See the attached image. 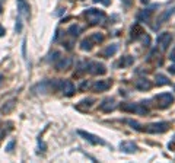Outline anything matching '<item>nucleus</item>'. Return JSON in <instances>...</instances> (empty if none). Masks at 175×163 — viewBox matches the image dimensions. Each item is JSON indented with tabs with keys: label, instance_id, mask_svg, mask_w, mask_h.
Wrapping results in <instances>:
<instances>
[{
	"label": "nucleus",
	"instance_id": "f257e3e1",
	"mask_svg": "<svg viewBox=\"0 0 175 163\" xmlns=\"http://www.w3.org/2000/svg\"><path fill=\"white\" fill-rule=\"evenodd\" d=\"M85 16L92 25H96V23L105 21V13H104V10H99V9H88Z\"/></svg>",
	"mask_w": 175,
	"mask_h": 163
},
{
	"label": "nucleus",
	"instance_id": "f03ea898",
	"mask_svg": "<svg viewBox=\"0 0 175 163\" xmlns=\"http://www.w3.org/2000/svg\"><path fill=\"white\" fill-rule=\"evenodd\" d=\"M55 90L63 92L66 96H72L75 93V86H73V83L70 80H61V79H58V80H55Z\"/></svg>",
	"mask_w": 175,
	"mask_h": 163
},
{
	"label": "nucleus",
	"instance_id": "7ed1b4c3",
	"mask_svg": "<svg viewBox=\"0 0 175 163\" xmlns=\"http://www.w3.org/2000/svg\"><path fill=\"white\" fill-rule=\"evenodd\" d=\"M155 101L158 102L159 108H168L174 102V95L172 93H168V92H164V93L156 95L155 96Z\"/></svg>",
	"mask_w": 175,
	"mask_h": 163
},
{
	"label": "nucleus",
	"instance_id": "20e7f679",
	"mask_svg": "<svg viewBox=\"0 0 175 163\" xmlns=\"http://www.w3.org/2000/svg\"><path fill=\"white\" fill-rule=\"evenodd\" d=\"M168 130H169V122H153V124L147 125V128H146V131L152 133V134H162Z\"/></svg>",
	"mask_w": 175,
	"mask_h": 163
},
{
	"label": "nucleus",
	"instance_id": "39448f33",
	"mask_svg": "<svg viewBox=\"0 0 175 163\" xmlns=\"http://www.w3.org/2000/svg\"><path fill=\"white\" fill-rule=\"evenodd\" d=\"M171 42H172V35H171L169 32H164V34H161V35L158 37V45L161 47L162 51L168 50V47H169Z\"/></svg>",
	"mask_w": 175,
	"mask_h": 163
},
{
	"label": "nucleus",
	"instance_id": "423d86ee",
	"mask_svg": "<svg viewBox=\"0 0 175 163\" xmlns=\"http://www.w3.org/2000/svg\"><path fill=\"white\" fill-rule=\"evenodd\" d=\"M86 72L92 73V74H105L107 69H105V66L101 64V63H90V61H89V63H88Z\"/></svg>",
	"mask_w": 175,
	"mask_h": 163
},
{
	"label": "nucleus",
	"instance_id": "0eeeda50",
	"mask_svg": "<svg viewBox=\"0 0 175 163\" xmlns=\"http://www.w3.org/2000/svg\"><path fill=\"white\" fill-rule=\"evenodd\" d=\"M78 134H79V135H82V137H85V140L90 141L92 144H101V146H104V144H105V141H104L102 138H99L98 135H93V134H90V133H86V131L79 130V131H78Z\"/></svg>",
	"mask_w": 175,
	"mask_h": 163
},
{
	"label": "nucleus",
	"instance_id": "6e6552de",
	"mask_svg": "<svg viewBox=\"0 0 175 163\" xmlns=\"http://www.w3.org/2000/svg\"><path fill=\"white\" fill-rule=\"evenodd\" d=\"M99 108H101V111H104V112H111V111H114V108H115V101H114L112 98H107V99L102 101V103L99 105Z\"/></svg>",
	"mask_w": 175,
	"mask_h": 163
},
{
	"label": "nucleus",
	"instance_id": "1a4fd4ad",
	"mask_svg": "<svg viewBox=\"0 0 175 163\" xmlns=\"http://www.w3.org/2000/svg\"><path fill=\"white\" fill-rule=\"evenodd\" d=\"M72 66V58L70 57H60L58 61H55V69L57 70H67Z\"/></svg>",
	"mask_w": 175,
	"mask_h": 163
},
{
	"label": "nucleus",
	"instance_id": "9d476101",
	"mask_svg": "<svg viewBox=\"0 0 175 163\" xmlns=\"http://www.w3.org/2000/svg\"><path fill=\"white\" fill-rule=\"evenodd\" d=\"M18 10H19V15L21 16H25V18H29V4L26 0H18Z\"/></svg>",
	"mask_w": 175,
	"mask_h": 163
},
{
	"label": "nucleus",
	"instance_id": "9b49d317",
	"mask_svg": "<svg viewBox=\"0 0 175 163\" xmlns=\"http://www.w3.org/2000/svg\"><path fill=\"white\" fill-rule=\"evenodd\" d=\"M110 86H111V80H98L96 83H93V90L104 92V90L110 89Z\"/></svg>",
	"mask_w": 175,
	"mask_h": 163
},
{
	"label": "nucleus",
	"instance_id": "f8f14e48",
	"mask_svg": "<svg viewBox=\"0 0 175 163\" xmlns=\"http://www.w3.org/2000/svg\"><path fill=\"white\" fill-rule=\"evenodd\" d=\"M120 147H121V150H123L124 153H134V152L137 150V146H136L133 141H123V143L120 144Z\"/></svg>",
	"mask_w": 175,
	"mask_h": 163
},
{
	"label": "nucleus",
	"instance_id": "ddd939ff",
	"mask_svg": "<svg viewBox=\"0 0 175 163\" xmlns=\"http://www.w3.org/2000/svg\"><path fill=\"white\" fill-rule=\"evenodd\" d=\"M152 9H144V10H140L139 12V15H137V19L140 21V22H149V19H150V16H152Z\"/></svg>",
	"mask_w": 175,
	"mask_h": 163
},
{
	"label": "nucleus",
	"instance_id": "4468645a",
	"mask_svg": "<svg viewBox=\"0 0 175 163\" xmlns=\"http://www.w3.org/2000/svg\"><path fill=\"white\" fill-rule=\"evenodd\" d=\"M171 15H172V9H168V10H165V12H164V13H162V15L158 18V21H156V25H155L153 28H155V29H158V28H159V26H161V25H162V23H164V22H165V21H166V19L171 16Z\"/></svg>",
	"mask_w": 175,
	"mask_h": 163
},
{
	"label": "nucleus",
	"instance_id": "2eb2a0df",
	"mask_svg": "<svg viewBox=\"0 0 175 163\" xmlns=\"http://www.w3.org/2000/svg\"><path fill=\"white\" fill-rule=\"evenodd\" d=\"M136 89H139V90H147V89H150L152 87V83L147 80V79H139V80L136 82Z\"/></svg>",
	"mask_w": 175,
	"mask_h": 163
},
{
	"label": "nucleus",
	"instance_id": "dca6fc26",
	"mask_svg": "<svg viewBox=\"0 0 175 163\" xmlns=\"http://www.w3.org/2000/svg\"><path fill=\"white\" fill-rule=\"evenodd\" d=\"M117 51H118V45H117V44H112V45H108V47L104 50V55H105V57H112Z\"/></svg>",
	"mask_w": 175,
	"mask_h": 163
},
{
	"label": "nucleus",
	"instance_id": "f3484780",
	"mask_svg": "<svg viewBox=\"0 0 175 163\" xmlns=\"http://www.w3.org/2000/svg\"><path fill=\"white\" fill-rule=\"evenodd\" d=\"M120 108H121V111H126V112H137L139 103H123Z\"/></svg>",
	"mask_w": 175,
	"mask_h": 163
},
{
	"label": "nucleus",
	"instance_id": "a211bd4d",
	"mask_svg": "<svg viewBox=\"0 0 175 163\" xmlns=\"http://www.w3.org/2000/svg\"><path fill=\"white\" fill-rule=\"evenodd\" d=\"M169 83V79L165 76V74H156V84H159V86H164V84H168Z\"/></svg>",
	"mask_w": 175,
	"mask_h": 163
},
{
	"label": "nucleus",
	"instance_id": "6ab92c4d",
	"mask_svg": "<svg viewBox=\"0 0 175 163\" xmlns=\"http://www.w3.org/2000/svg\"><path fill=\"white\" fill-rule=\"evenodd\" d=\"M79 32H80V28H79V26H76V25H72V26L69 28V34H70L72 37H78V35H79Z\"/></svg>",
	"mask_w": 175,
	"mask_h": 163
},
{
	"label": "nucleus",
	"instance_id": "aec40b11",
	"mask_svg": "<svg viewBox=\"0 0 175 163\" xmlns=\"http://www.w3.org/2000/svg\"><path fill=\"white\" fill-rule=\"evenodd\" d=\"M127 124H129V125H131V128H134V130H137V131H143V130L140 128L142 125H140V124H139L137 121H133V120H127Z\"/></svg>",
	"mask_w": 175,
	"mask_h": 163
},
{
	"label": "nucleus",
	"instance_id": "412c9836",
	"mask_svg": "<svg viewBox=\"0 0 175 163\" xmlns=\"http://www.w3.org/2000/svg\"><path fill=\"white\" fill-rule=\"evenodd\" d=\"M80 48L82 50H90L92 48V45H90V41H88V40H85V41H82V44H80Z\"/></svg>",
	"mask_w": 175,
	"mask_h": 163
},
{
	"label": "nucleus",
	"instance_id": "4be33fe9",
	"mask_svg": "<svg viewBox=\"0 0 175 163\" xmlns=\"http://www.w3.org/2000/svg\"><path fill=\"white\" fill-rule=\"evenodd\" d=\"M90 40L95 41V42H102V40H104V37L101 35V34H93L92 37H90Z\"/></svg>",
	"mask_w": 175,
	"mask_h": 163
},
{
	"label": "nucleus",
	"instance_id": "5701e85b",
	"mask_svg": "<svg viewBox=\"0 0 175 163\" xmlns=\"http://www.w3.org/2000/svg\"><path fill=\"white\" fill-rule=\"evenodd\" d=\"M15 144H16V141H15V140H10V141L7 143V146H6V152H9V153H10V152L13 150Z\"/></svg>",
	"mask_w": 175,
	"mask_h": 163
},
{
	"label": "nucleus",
	"instance_id": "b1692460",
	"mask_svg": "<svg viewBox=\"0 0 175 163\" xmlns=\"http://www.w3.org/2000/svg\"><path fill=\"white\" fill-rule=\"evenodd\" d=\"M15 29H16V32H21V31H22V21H21V19L16 21V26H15Z\"/></svg>",
	"mask_w": 175,
	"mask_h": 163
},
{
	"label": "nucleus",
	"instance_id": "393cba45",
	"mask_svg": "<svg viewBox=\"0 0 175 163\" xmlns=\"http://www.w3.org/2000/svg\"><path fill=\"white\" fill-rule=\"evenodd\" d=\"M169 58L172 60V61H175V48L172 50V52H171V55H169Z\"/></svg>",
	"mask_w": 175,
	"mask_h": 163
},
{
	"label": "nucleus",
	"instance_id": "a878e982",
	"mask_svg": "<svg viewBox=\"0 0 175 163\" xmlns=\"http://www.w3.org/2000/svg\"><path fill=\"white\" fill-rule=\"evenodd\" d=\"M169 73L175 74V66H171V67H169Z\"/></svg>",
	"mask_w": 175,
	"mask_h": 163
},
{
	"label": "nucleus",
	"instance_id": "bb28decb",
	"mask_svg": "<svg viewBox=\"0 0 175 163\" xmlns=\"http://www.w3.org/2000/svg\"><path fill=\"white\" fill-rule=\"evenodd\" d=\"M124 3H126V6H130L131 4V0H123Z\"/></svg>",
	"mask_w": 175,
	"mask_h": 163
},
{
	"label": "nucleus",
	"instance_id": "cd10ccee",
	"mask_svg": "<svg viewBox=\"0 0 175 163\" xmlns=\"http://www.w3.org/2000/svg\"><path fill=\"white\" fill-rule=\"evenodd\" d=\"M1 35H4V29L0 26V37H1Z\"/></svg>",
	"mask_w": 175,
	"mask_h": 163
},
{
	"label": "nucleus",
	"instance_id": "c85d7f7f",
	"mask_svg": "<svg viewBox=\"0 0 175 163\" xmlns=\"http://www.w3.org/2000/svg\"><path fill=\"white\" fill-rule=\"evenodd\" d=\"M1 82H3V76L0 74V84H1Z\"/></svg>",
	"mask_w": 175,
	"mask_h": 163
},
{
	"label": "nucleus",
	"instance_id": "c756f323",
	"mask_svg": "<svg viewBox=\"0 0 175 163\" xmlns=\"http://www.w3.org/2000/svg\"><path fill=\"white\" fill-rule=\"evenodd\" d=\"M1 135H3V134H1V131H0V138H1Z\"/></svg>",
	"mask_w": 175,
	"mask_h": 163
}]
</instances>
